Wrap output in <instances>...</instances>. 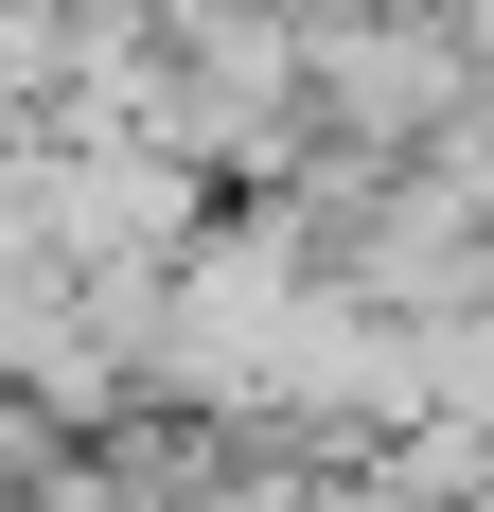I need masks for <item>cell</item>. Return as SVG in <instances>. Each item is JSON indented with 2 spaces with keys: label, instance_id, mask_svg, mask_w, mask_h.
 <instances>
[{
  "label": "cell",
  "instance_id": "1",
  "mask_svg": "<svg viewBox=\"0 0 494 512\" xmlns=\"http://www.w3.org/2000/svg\"><path fill=\"white\" fill-rule=\"evenodd\" d=\"M300 18H406V0H300Z\"/></svg>",
  "mask_w": 494,
  "mask_h": 512
}]
</instances>
